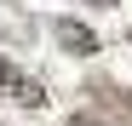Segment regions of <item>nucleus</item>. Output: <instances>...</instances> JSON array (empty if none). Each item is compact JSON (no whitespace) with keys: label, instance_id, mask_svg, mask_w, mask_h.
<instances>
[{"label":"nucleus","instance_id":"obj_4","mask_svg":"<svg viewBox=\"0 0 132 126\" xmlns=\"http://www.w3.org/2000/svg\"><path fill=\"white\" fill-rule=\"evenodd\" d=\"M63 126H109V120H103V115H92V109H80V115H69Z\"/></svg>","mask_w":132,"mask_h":126},{"label":"nucleus","instance_id":"obj_3","mask_svg":"<svg viewBox=\"0 0 132 126\" xmlns=\"http://www.w3.org/2000/svg\"><path fill=\"white\" fill-rule=\"evenodd\" d=\"M52 40H57L63 52H75V57H92V52L103 46V40L86 29V23H75V17H57V23H52Z\"/></svg>","mask_w":132,"mask_h":126},{"label":"nucleus","instance_id":"obj_6","mask_svg":"<svg viewBox=\"0 0 132 126\" xmlns=\"http://www.w3.org/2000/svg\"><path fill=\"white\" fill-rule=\"evenodd\" d=\"M0 40H6V29H0Z\"/></svg>","mask_w":132,"mask_h":126},{"label":"nucleus","instance_id":"obj_2","mask_svg":"<svg viewBox=\"0 0 132 126\" xmlns=\"http://www.w3.org/2000/svg\"><path fill=\"white\" fill-rule=\"evenodd\" d=\"M0 97L6 103H23V109H46V86L35 75H23L12 57H0Z\"/></svg>","mask_w":132,"mask_h":126},{"label":"nucleus","instance_id":"obj_1","mask_svg":"<svg viewBox=\"0 0 132 126\" xmlns=\"http://www.w3.org/2000/svg\"><path fill=\"white\" fill-rule=\"evenodd\" d=\"M86 97H92V115H103L109 126H132V86H121V80H109V75H92L86 80Z\"/></svg>","mask_w":132,"mask_h":126},{"label":"nucleus","instance_id":"obj_5","mask_svg":"<svg viewBox=\"0 0 132 126\" xmlns=\"http://www.w3.org/2000/svg\"><path fill=\"white\" fill-rule=\"evenodd\" d=\"M80 6H115V0H80Z\"/></svg>","mask_w":132,"mask_h":126}]
</instances>
